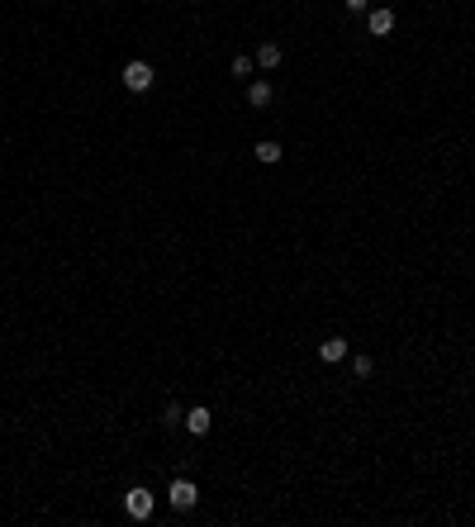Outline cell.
<instances>
[{
  "label": "cell",
  "mask_w": 475,
  "mask_h": 527,
  "mask_svg": "<svg viewBox=\"0 0 475 527\" xmlns=\"http://www.w3.org/2000/svg\"><path fill=\"white\" fill-rule=\"evenodd\" d=\"M167 504H172L176 513H190L195 504H200V484H195L190 475H176L172 484H167Z\"/></svg>",
  "instance_id": "1"
},
{
  "label": "cell",
  "mask_w": 475,
  "mask_h": 527,
  "mask_svg": "<svg viewBox=\"0 0 475 527\" xmlns=\"http://www.w3.org/2000/svg\"><path fill=\"white\" fill-rule=\"evenodd\" d=\"M152 509H157V499H152V489H128L124 494V513L128 518H133V523H147V518H152Z\"/></svg>",
  "instance_id": "2"
},
{
  "label": "cell",
  "mask_w": 475,
  "mask_h": 527,
  "mask_svg": "<svg viewBox=\"0 0 475 527\" xmlns=\"http://www.w3.org/2000/svg\"><path fill=\"white\" fill-rule=\"evenodd\" d=\"M390 29H395V10H390V5H376V10H366V33H371V38H385Z\"/></svg>",
  "instance_id": "3"
},
{
  "label": "cell",
  "mask_w": 475,
  "mask_h": 527,
  "mask_svg": "<svg viewBox=\"0 0 475 527\" xmlns=\"http://www.w3.org/2000/svg\"><path fill=\"white\" fill-rule=\"evenodd\" d=\"M147 86H152V67H147V62H128V67H124V91L142 96Z\"/></svg>",
  "instance_id": "4"
},
{
  "label": "cell",
  "mask_w": 475,
  "mask_h": 527,
  "mask_svg": "<svg viewBox=\"0 0 475 527\" xmlns=\"http://www.w3.org/2000/svg\"><path fill=\"white\" fill-rule=\"evenodd\" d=\"M209 428H214V414H209L205 404H195V409H186V432H190V437H205Z\"/></svg>",
  "instance_id": "5"
},
{
  "label": "cell",
  "mask_w": 475,
  "mask_h": 527,
  "mask_svg": "<svg viewBox=\"0 0 475 527\" xmlns=\"http://www.w3.org/2000/svg\"><path fill=\"white\" fill-rule=\"evenodd\" d=\"M271 100H276V86H271V81H252V86H247V105H252V110H267Z\"/></svg>",
  "instance_id": "6"
},
{
  "label": "cell",
  "mask_w": 475,
  "mask_h": 527,
  "mask_svg": "<svg viewBox=\"0 0 475 527\" xmlns=\"http://www.w3.org/2000/svg\"><path fill=\"white\" fill-rule=\"evenodd\" d=\"M347 356V342L342 337H328V342H318V361H328V366H337Z\"/></svg>",
  "instance_id": "7"
},
{
  "label": "cell",
  "mask_w": 475,
  "mask_h": 527,
  "mask_svg": "<svg viewBox=\"0 0 475 527\" xmlns=\"http://www.w3.org/2000/svg\"><path fill=\"white\" fill-rule=\"evenodd\" d=\"M252 157L262 162V166H276V162H281V143H276V138H262V143L252 147Z\"/></svg>",
  "instance_id": "8"
},
{
  "label": "cell",
  "mask_w": 475,
  "mask_h": 527,
  "mask_svg": "<svg viewBox=\"0 0 475 527\" xmlns=\"http://www.w3.org/2000/svg\"><path fill=\"white\" fill-rule=\"evenodd\" d=\"M257 67H281V48H276V43H262V48H257Z\"/></svg>",
  "instance_id": "9"
},
{
  "label": "cell",
  "mask_w": 475,
  "mask_h": 527,
  "mask_svg": "<svg viewBox=\"0 0 475 527\" xmlns=\"http://www.w3.org/2000/svg\"><path fill=\"white\" fill-rule=\"evenodd\" d=\"M162 428H186V409H181V404H167V409H162Z\"/></svg>",
  "instance_id": "10"
},
{
  "label": "cell",
  "mask_w": 475,
  "mask_h": 527,
  "mask_svg": "<svg viewBox=\"0 0 475 527\" xmlns=\"http://www.w3.org/2000/svg\"><path fill=\"white\" fill-rule=\"evenodd\" d=\"M371 370H376L371 356H352V375H357V380H371Z\"/></svg>",
  "instance_id": "11"
},
{
  "label": "cell",
  "mask_w": 475,
  "mask_h": 527,
  "mask_svg": "<svg viewBox=\"0 0 475 527\" xmlns=\"http://www.w3.org/2000/svg\"><path fill=\"white\" fill-rule=\"evenodd\" d=\"M252 67H257V57L238 52V57H233V76H252Z\"/></svg>",
  "instance_id": "12"
},
{
  "label": "cell",
  "mask_w": 475,
  "mask_h": 527,
  "mask_svg": "<svg viewBox=\"0 0 475 527\" xmlns=\"http://www.w3.org/2000/svg\"><path fill=\"white\" fill-rule=\"evenodd\" d=\"M342 5H347V15H366L371 10V0H342Z\"/></svg>",
  "instance_id": "13"
}]
</instances>
